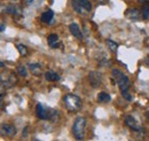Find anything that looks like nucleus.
Segmentation results:
<instances>
[{
  "instance_id": "nucleus-3",
  "label": "nucleus",
  "mask_w": 149,
  "mask_h": 141,
  "mask_svg": "<svg viewBox=\"0 0 149 141\" xmlns=\"http://www.w3.org/2000/svg\"><path fill=\"white\" fill-rule=\"evenodd\" d=\"M112 77L116 79V83L118 85V87L120 91H129L130 87V79L127 76H125L122 71H119L118 69H112L111 71Z\"/></svg>"
},
{
  "instance_id": "nucleus-14",
  "label": "nucleus",
  "mask_w": 149,
  "mask_h": 141,
  "mask_svg": "<svg viewBox=\"0 0 149 141\" xmlns=\"http://www.w3.org/2000/svg\"><path fill=\"white\" fill-rule=\"evenodd\" d=\"M45 78L48 80V82H57V80H60V76L54 72V71H46V73H45Z\"/></svg>"
},
{
  "instance_id": "nucleus-1",
  "label": "nucleus",
  "mask_w": 149,
  "mask_h": 141,
  "mask_svg": "<svg viewBox=\"0 0 149 141\" xmlns=\"http://www.w3.org/2000/svg\"><path fill=\"white\" fill-rule=\"evenodd\" d=\"M85 128H86V119L84 117H77L72 125V134L76 140H83L85 137Z\"/></svg>"
},
{
  "instance_id": "nucleus-6",
  "label": "nucleus",
  "mask_w": 149,
  "mask_h": 141,
  "mask_svg": "<svg viewBox=\"0 0 149 141\" xmlns=\"http://www.w3.org/2000/svg\"><path fill=\"white\" fill-rule=\"evenodd\" d=\"M125 124H126V126H129L133 131H140L141 130V126L139 125V123L136 122V119L133 116H126L125 117Z\"/></svg>"
},
{
  "instance_id": "nucleus-4",
  "label": "nucleus",
  "mask_w": 149,
  "mask_h": 141,
  "mask_svg": "<svg viewBox=\"0 0 149 141\" xmlns=\"http://www.w3.org/2000/svg\"><path fill=\"white\" fill-rule=\"evenodd\" d=\"M63 101L65 103V107L69 111H77L78 109H80L81 107V101L80 99L74 95V94H67L63 98Z\"/></svg>"
},
{
  "instance_id": "nucleus-7",
  "label": "nucleus",
  "mask_w": 149,
  "mask_h": 141,
  "mask_svg": "<svg viewBox=\"0 0 149 141\" xmlns=\"http://www.w3.org/2000/svg\"><path fill=\"white\" fill-rule=\"evenodd\" d=\"M69 30H70V32L72 34L74 38H77V39H83V32H81V30H80V28H79V25L77 24V23H71L70 25H69Z\"/></svg>"
},
{
  "instance_id": "nucleus-21",
  "label": "nucleus",
  "mask_w": 149,
  "mask_h": 141,
  "mask_svg": "<svg viewBox=\"0 0 149 141\" xmlns=\"http://www.w3.org/2000/svg\"><path fill=\"white\" fill-rule=\"evenodd\" d=\"M17 72H19V76H22V77H26V75H28L26 68L24 66H19L17 67Z\"/></svg>"
},
{
  "instance_id": "nucleus-11",
  "label": "nucleus",
  "mask_w": 149,
  "mask_h": 141,
  "mask_svg": "<svg viewBox=\"0 0 149 141\" xmlns=\"http://www.w3.org/2000/svg\"><path fill=\"white\" fill-rule=\"evenodd\" d=\"M126 17L132 20V21H138L140 18V12L138 9H134V8H131L126 12Z\"/></svg>"
},
{
  "instance_id": "nucleus-9",
  "label": "nucleus",
  "mask_w": 149,
  "mask_h": 141,
  "mask_svg": "<svg viewBox=\"0 0 149 141\" xmlns=\"http://www.w3.org/2000/svg\"><path fill=\"white\" fill-rule=\"evenodd\" d=\"M47 43H48V46L52 47V48H57L60 46V40H58V36L56 34H52V35L48 36L47 38Z\"/></svg>"
},
{
  "instance_id": "nucleus-28",
  "label": "nucleus",
  "mask_w": 149,
  "mask_h": 141,
  "mask_svg": "<svg viewBox=\"0 0 149 141\" xmlns=\"http://www.w3.org/2000/svg\"><path fill=\"white\" fill-rule=\"evenodd\" d=\"M14 1H15V0H14Z\"/></svg>"
},
{
  "instance_id": "nucleus-12",
  "label": "nucleus",
  "mask_w": 149,
  "mask_h": 141,
  "mask_svg": "<svg viewBox=\"0 0 149 141\" xmlns=\"http://www.w3.org/2000/svg\"><path fill=\"white\" fill-rule=\"evenodd\" d=\"M5 12H6L7 14H10V15H19L21 9H19L17 6H15V5H8V6L6 7Z\"/></svg>"
},
{
  "instance_id": "nucleus-25",
  "label": "nucleus",
  "mask_w": 149,
  "mask_h": 141,
  "mask_svg": "<svg viewBox=\"0 0 149 141\" xmlns=\"http://www.w3.org/2000/svg\"><path fill=\"white\" fill-rule=\"evenodd\" d=\"M25 2H26V5H31L33 2V0H25Z\"/></svg>"
},
{
  "instance_id": "nucleus-2",
  "label": "nucleus",
  "mask_w": 149,
  "mask_h": 141,
  "mask_svg": "<svg viewBox=\"0 0 149 141\" xmlns=\"http://www.w3.org/2000/svg\"><path fill=\"white\" fill-rule=\"evenodd\" d=\"M36 114H37L38 118L40 119H45V121H48V119H53L57 117V111L54 109H51V108H47L45 105L42 103H38L37 109H36Z\"/></svg>"
},
{
  "instance_id": "nucleus-24",
  "label": "nucleus",
  "mask_w": 149,
  "mask_h": 141,
  "mask_svg": "<svg viewBox=\"0 0 149 141\" xmlns=\"http://www.w3.org/2000/svg\"><path fill=\"white\" fill-rule=\"evenodd\" d=\"M0 30H1V31L5 30V23H1V24H0Z\"/></svg>"
},
{
  "instance_id": "nucleus-18",
  "label": "nucleus",
  "mask_w": 149,
  "mask_h": 141,
  "mask_svg": "<svg viewBox=\"0 0 149 141\" xmlns=\"http://www.w3.org/2000/svg\"><path fill=\"white\" fill-rule=\"evenodd\" d=\"M107 45H108V47L110 48L111 52H116L117 48H118V44L116 41H113V40H110V39L107 40Z\"/></svg>"
},
{
  "instance_id": "nucleus-16",
  "label": "nucleus",
  "mask_w": 149,
  "mask_h": 141,
  "mask_svg": "<svg viewBox=\"0 0 149 141\" xmlns=\"http://www.w3.org/2000/svg\"><path fill=\"white\" fill-rule=\"evenodd\" d=\"M29 69L35 76H40L41 75V66L39 63H31L29 64Z\"/></svg>"
},
{
  "instance_id": "nucleus-19",
  "label": "nucleus",
  "mask_w": 149,
  "mask_h": 141,
  "mask_svg": "<svg viewBox=\"0 0 149 141\" xmlns=\"http://www.w3.org/2000/svg\"><path fill=\"white\" fill-rule=\"evenodd\" d=\"M142 18L143 20H148L149 18V2H146L143 10H142Z\"/></svg>"
},
{
  "instance_id": "nucleus-13",
  "label": "nucleus",
  "mask_w": 149,
  "mask_h": 141,
  "mask_svg": "<svg viewBox=\"0 0 149 141\" xmlns=\"http://www.w3.org/2000/svg\"><path fill=\"white\" fill-rule=\"evenodd\" d=\"M110 100H111L110 95H109L108 93H106V92H100V93L97 94V101L101 102V103L110 102Z\"/></svg>"
},
{
  "instance_id": "nucleus-5",
  "label": "nucleus",
  "mask_w": 149,
  "mask_h": 141,
  "mask_svg": "<svg viewBox=\"0 0 149 141\" xmlns=\"http://www.w3.org/2000/svg\"><path fill=\"white\" fill-rule=\"evenodd\" d=\"M88 79H90V84L92 85V87L96 88L100 86L102 82V75L99 71H91L88 75Z\"/></svg>"
},
{
  "instance_id": "nucleus-10",
  "label": "nucleus",
  "mask_w": 149,
  "mask_h": 141,
  "mask_svg": "<svg viewBox=\"0 0 149 141\" xmlns=\"http://www.w3.org/2000/svg\"><path fill=\"white\" fill-rule=\"evenodd\" d=\"M71 5H72V8H74V10L76 12V13H78V14H83V15L87 14V12H86V10L84 9V7L80 5L79 0H72Z\"/></svg>"
},
{
  "instance_id": "nucleus-22",
  "label": "nucleus",
  "mask_w": 149,
  "mask_h": 141,
  "mask_svg": "<svg viewBox=\"0 0 149 141\" xmlns=\"http://www.w3.org/2000/svg\"><path fill=\"white\" fill-rule=\"evenodd\" d=\"M120 93H122V96H123L125 100L132 101V95L129 93V91H120Z\"/></svg>"
},
{
  "instance_id": "nucleus-17",
  "label": "nucleus",
  "mask_w": 149,
  "mask_h": 141,
  "mask_svg": "<svg viewBox=\"0 0 149 141\" xmlns=\"http://www.w3.org/2000/svg\"><path fill=\"white\" fill-rule=\"evenodd\" d=\"M79 2H80V5L84 7V9H85L87 13L92 10V3H91L90 0H79Z\"/></svg>"
},
{
  "instance_id": "nucleus-27",
  "label": "nucleus",
  "mask_w": 149,
  "mask_h": 141,
  "mask_svg": "<svg viewBox=\"0 0 149 141\" xmlns=\"http://www.w3.org/2000/svg\"><path fill=\"white\" fill-rule=\"evenodd\" d=\"M148 0H139V2H141V3H146Z\"/></svg>"
},
{
  "instance_id": "nucleus-15",
  "label": "nucleus",
  "mask_w": 149,
  "mask_h": 141,
  "mask_svg": "<svg viewBox=\"0 0 149 141\" xmlns=\"http://www.w3.org/2000/svg\"><path fill=\"white\" fill-rule=\"evenodd\" d=\"M53 17H54V12H53V10H47V12L42 13V15H41V21L45 22V23H51Z\"/></svg>"
},
{
  "instance_id": "nucleus-8",
  "label": "nucleus",
  "mask_w": 149,
  "mask_h": 141,
  "mask_svg": "<svg viewBox=\"0 0 149 141\" xmlns=\"http://www.w3.org/2000/svg\"><path fill=\"white\" fill-rule=\"evenodd\" d=\"M1 132L2 134H6V135H15L16 134V128L15 126L10 125V124H2L1 126Z\"/></svg>"
},
{
  "instance_id": "nucleus-23",
  "label": "nucleus",
  "mask_w": 149,
  "mask_h": 141,
  "mask_svg": "<svg viewBox=\"0 0 149 141\" xmlns=\"http://www.w3.org/2000/svg\"><path fill=\"white\" fill-rule=\"evenodd\" d=\"M145 64H146L147 67H149V55L146 56V59H145Z\"/></svg>"
},
{
  "instance_id": "nucleus-26",
  "label": "nucleus",
  "mask_w": 149,
  "mask_h": 141,
  "mask_svg": "<svg viewBox=\"0 0 149 141\" xmlns=\"http://www.w3.org/2000/svg\"><path fill=\"white\" fill-rule=\"evenodd\" d=\"M96 1H97V3H106L107 0H96Z\"/></svg>"
},
{
  "instance_id": "nucleus-20",
  "label": "nucleus",
  "mask_w": 149,
  "mask_h": 141,
  "mask_svg": "<svg viewBox=\"0 0 149 141\" xmlns=\"http://www.w3.org/2000/svg\"><path fill=\"white\" fill-rule=\"evenodd\" d=\"M17 50H19V54H21L22 56H25V55H28V48H26L24 45H22V44H19V45H17Z\"/></svg>"
}]
</instances>
